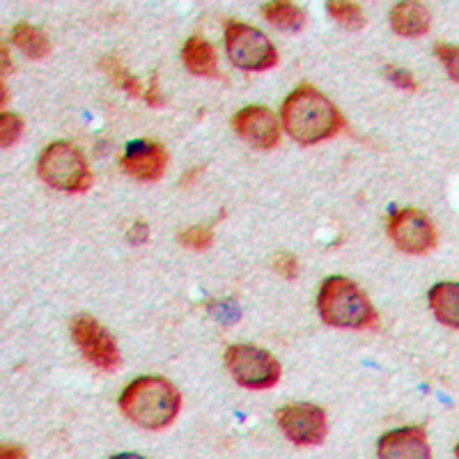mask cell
Returning <instances> with one entry per match:
<instances>
[{
    "label": "cell",
    "instance_id": "1",
    "mask_svg": "<svg viewBox=\"0 0 459 459\" xmlns=\"http://www.w3.org/2000/svg\"><path fill=\"white\" fill-rule=\"evenodd\" d=\"M281 120L287 136L299 145H317L338 136L344 129V117L326 94L313 85H301L285 100Z\"/></svg>",
    "mask_w": 459,
    "mask_h": 459
},
{
    "label": "cell",
    "instance_id": "2",
    "mask_svg": "<svg viewBox=\"0 0 459 459\" xmlns=\"http://www.w3.org/2000/svg\"><path fill=\"white\" fill-rule=\"evenodd\" d=\"M120 411L126 420L147 432H161L178 420L182 395L163 377H138L120 395Z\"/></svg>",
    "mask_w": 459,
    "mask_h": 459
},
{
    "label": "cell",
    "instance_id": "3",
    "mask_svg": "<svg viewBox=\"0 0 459 459\" xmlns=\"http://www.w3.org/2000/svg\"><path fill=\"white\" fill-rule=\"evenodd\" d=\"M319 317L335 329H372L377 310L354 281L331 276L322 282L317 294Z\"/></svg>",
    "mask_w": 459,
    "mask_h": 459
},
{
    "label": "cell",
    "instance_id": "4",
    "mask_svg": "<svg viewBox=\"0 0 459 459\" xmlns=\"http://www.w3.org/2000/svg\"><path fill=\"white\" fill-rule=\"evenodd\" d=\"M37 175L42 182L63 194H88L94 175L83 152L72 143H51L37 161Z\"/></svg>",
    "mask_w": 459,
    "mask_h": 459
},
{
    "label": "cell",
    "instance_id": "5",
    "mask_svg": "<svg viewBox=\"0 0 459 459\" xmlns=\"http://www.w3.org/2000/svg\"><path fill=\"white\" fill-rule=\"evenodd\" d=\"M225 368L239 386L266 391L281 381L282 368L273 354L255 344H232L225 350Z\"/></svg>",
    "mask_w": 459,
    "mask_h": 459
},
{
    "label": "cell",
    "instance_id": "6",
    "mask_svg": "<svg viewBox=\"0 0 459 459\" xmlns=\"http://www.w3.org/2000/svg\"><path fill=\"white\" fill-rule=\"evenodd\" d=\"M225 51L230 63L244 72H266L278 65V51L272 39L248 23H225Z\"/></svg>",
    "mask_w": 459,
    "mask_h": 459
},
{
    "label": "cell",
    "instance_id": "7",
    "mask_svg": "<svg viewBox=\"0 0 459 459\" xmlns=\"http://www.w3.org/2000/svg\"><path fill=\"white\" fill-rule=\"evenodd\" d=\"M72 340L94 368L104 372H117L122 368V354L115 338L90 315L72 319Z\"/></svg>",
    "mask_w": 459,
    "mask_h": 459
},
{
    "label": "cell",
    "instance_id": "8",
    "mask_svg": "<svg viewBox=\"0 0 459 459\" xmlns=\"http://www.w3.org/2000/svg\"><path fill=\"white\" fill-rule=\"evenodd\" d=\"M388 237L402 253L425 255L437 246L434 223L418 209H397L388 219Z\"/></svg>",
    "mask_w": 459,
    "mask_h": 459
},
{
    "label": "cell",
    "instance_id": "9",
    "mask_svg": "<svg viewBox=\"0 0 459 459\" xmlns=\"http://www.w3.org/2000/svg\"><path fill=\"white\" fill-rule=\"evenodd\" d=\"M276 420L285 437L297 446H322L329 434L326 413L315 404H287L278 409Z\"/></svg>",
    "mask_w": 459,
    "mask_h": 459
},
{
    "label": "cell",
    "instance_id": "10",
    "mask_svg": "<svg viewBox=\"0 0 459 459\" xmlns=\"http://www.w3.org/2000/svg\"><path fill=\"white\" fill-rule=\"evenodd\" d=\"M232 129L241 141L251 143L257 150H276L281 145V125L273 110L264 106H246L232 117Z\"/></svg>",
    "mask_w": 459,
    "mask_h": 459
},
{
    "label": "cell",
    "instance_id": "11",
    "mask_svg": "<svg viewBox=\"0 0 459 459\" xmlns=\"http://www.w3.org/2000/svg\"><path fill=\"white\" fill-rule=\"evenodd\" d=\"M166 147L152 141H134L126 145L120 159L122 170L138 182H159L168 170Z\"/></svg>",
    "mask_w": 459,
    "mask_h": 459
},
{
    "label": "cell",
    "instance_id": "12",
    "mask_svg": "<svg viewBox=\"0 0 459 459\" xmlns=\"http://www.w3.org/2000/svg\"><path fill=\"white\" fill-rule=\"evenodd\" d=\"M377 455L384 459H429L432 448L423 428H402L379 438Z\"/></svg>",
    "mask_w": 459,
    "mask_h": 459
},
{
    "label": "cell",
    "instance_id": "13",
    "mask_svg": "<svg viewBox=\"0 0 459 459\" xmlns=\"http://www.w3.org/2000/svg\"><path fill=\"white\" fill-rule=\"evenodd\" d=\"M182 63L188 74L198 79H223L219 69V53L203 37H191L182 48Z\"/></svg>",
    "mask_w": 459,
    "mask_h": 459
},
{
    "label": "cell",
    "instance_id": "14",
    "mask_svg": "<svg viewBox=\"0 0 459 459\" xmlns=\"http://www.w3.org/2000/svg\"><path fill=\"white\" fill-rule=\"evenodd\" d=\"M391 26L402 37H423L432 28V14L423 3L402 0V3L393 5Z\"/></svg>",
    "mask_w": 459,
    "mask_h": 459
},
{
    "label": "cell",
    "instance_id": "15",
    "mask_svg": "<svg viewBox=\"0 0 459 459\" xmlns=\"http://www.w3.org/2000/svg\"><path fill=\"white\" fill-rule=\"evenodd\" d=\"M429 306L441 324L459 329V285L457 282H438L429 292Z\"/></svg>",
    "mask_w": 459,
    "mask_h": 459
},
{
    "label": "cell",
    "instance_id": "16",
    "mask_svg": "<svg viewBox=\"0 0 459 459\" xmlns=\"http://www.w3.org/2000/svg\"><path fill=\"white\" fill-rule=\"evenodd\" d=\"M10 42L12 47L19 48V51L26 57H30V60H44V57L51 56V42H48V37L44 35L39 28L28 26V23L14 26Z\"/></svg>",
    "mask_w": 459,
    "mask_h": 459
},
{
    "label": "cell",
    "instance_id": "17",
    "mask_svg": "<svg viewBox=\"0 0 459 459\" xmlns=\"http://www.w3.org/2000/svg\"><path fill=\"white\" fill-rule=\"evenodd\" d=\"M262 14L273 28L278 30H290V32H301L308 23L306 12L294 3H266L262 7Z\"/></svg>",
    "mask_w": 459,
    "mask_h": 459
},
{
    "label": "cell",
    "instance_id": "18",
    "mask_svg": "<svg viewBox=\"0 0 459 459\" xmlns=\"http://www.w3.org/2000/svg\"><path fill=\"white\" fill-rule=\"evenodd\" d=\"M100 67L104 69L106 74H108V79L113 81V85H117V88L126 90V94H129V97H136V100L145 101L147 88H143L141 81H138L136 76H131V74L126 72V67H125V65H122L120 57L104 56L100 60Z\"/></svg>",
    "mask_w": 459,
    "mask_h": 459
},
{
    "label": "cell",
    "instance_id": "19",
    "mask_svg": "<svg viewBox=\"0 0 459 459\" xmlns=\"http://www.w3.org/2000/svg\"><path fill=\"white\" fill-rule=\"evenodd\" d=\"M326 10H329V14L333 16L340 26L347 28V30H363L368 23L366 12H363L360 5H356V3H347V0H340L338 3V0H331L329 5H326Z\"/></svg>",
    "mask_w": 459,
    "mask_h": 459
},
{
    "label": "cell",
    "instance_id": "20",
    "mask_svg": "<svg viewBox=\"0 0 459 459\" xmlns=\"http://www.w3.org/2000/svg\"><path fill=\"white\" fill-rule=\"evenodd\" d=\"M178 241L186 251L203 253L207 248H212V244H214V232L209 228H203V225H195V228L182 230L178 235Z\"/></svg>",
    "mask_w": 459,
    "mask_h": 459
},
{
    "label": "cell",
    "instance_id": "21",
    "mask_svg": "<svg viewBox=\"0 0 459 459\" xmlns=\"http://www.w3.org/2000/svg\"><path fill=\"white\" fill-rule=\"evenodd\" d=\"M23 129H26V125H23V120L19 117V115L14 113L0 115V145H3V150H7V147L19 143V138L23 136Z\"/></svg>",
    "mask_w": 459,
    "mask_h": 459
},
{
    "label": "cell",
    "instance_id": "22",
    "mask_svg": "<svg viewBox=\"0 0 459 459\" xmlns=\"http://www.w3.org/2000/svg\"><path fill=\"white\" fill-rule=\"evenodd\" d=\"M272 266H273V272H276L278 276L285 278V281H297L299 272H301L299 260L292 255V253H276V255H273Z\"/></svg>",
    "mask_w": 459,
    "mask_h": 459
},
{
    "label": "cell",
    "instance_id": "23",
    "mask_svg": "<svg viewBox=\"0 0 459 459\" xmlns=\"http://www.w3.org/2000/svg\"><path fill=\"white\" fill-rule=\"evenodd\" d=\"M434 56L438 57V60H441V63H444V67H446V72L450 74V81H453V83H457V57H459V51H457V47H450V44H437V47H434Z\"/></svg>",
    "mask_w": 459,
    "mask_h": 459
},
{
    "label": "cell",
    "instance_id": "24",
    "mask_svg": "<svg viewBox=\"0 0 459 459\" xmlns=\"http://www.w3.org/2000/svg\"><path fill=\"white\" fill-rule=\"evenodd\" d=\"M384 76H386L393 85H397V88L402 90H409V92H416L418 90L416 79H413L409 72H404V69H397L393 67V65H388V67L384 69Z\"/></svg>",
    "mask_w": 459,
    "mask_h": 459
},
{
    "label": "cell",
    "instance_id": "25",
    "mask_svg": "<svg viewBox=\"0 0 459 459\" xmlns=\"http://www.w3.org/2000/svg\"><path fill=\"white\" fill-rule=\"evenodd\" d=\"M147 239H150V225L147 223H134V228L129 230V244L134 246H141V244H147Z\"/></svg>",
    "mask_w": 459,
    "mask_h": 459
},
{
    "label": "cell",
    "instance_id": "26",
    "mask_svg": "<svg viewBox=\"0 0 459 459\" xmlns=\"http://www.w3.org/2000/svg\"><path fill=\"white\" fill-rule=\"evenodd\" d=\"M3 457H28V453L23 448H19V446H3Z\"/></svg>",
    "mask_w": 459,
    "mask_h": 459
},
{
    "label": "cell",
    "instance_id": "27",
    "mask_svg": "<svg viewBox=\"0 0 459 459\" xmlns=\"http://www.w3.org/2000/svg\"><path fill=\"white\" fill-rule=\"evenodd\" d=\"M7 72H12V60L7 57V47H3V76H7Z\"/></svg>",
    "mask_w": 459,
    "mask_h": 459
}]
</instances>
